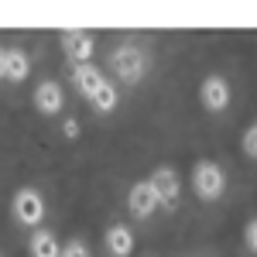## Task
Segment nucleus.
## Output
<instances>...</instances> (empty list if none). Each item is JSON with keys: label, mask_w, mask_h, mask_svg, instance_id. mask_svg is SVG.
Masks as SVG:
<instances>
[{"label": "nucleus", "mask_w": 257, "mask_h": 257, "mask_svg": "<svg viewBox=\"0 0 257 257\" xmlns=\"http://www.w3.org/2000/svg\"><path fill=\"white\" fill-rule=\"evenodd\" d=\"M192 189L202 202H216L226 189V172L219 168L216 161H199L192 168Z\"/></svg>", "instance_id": "2"}, {"label": "nucleus", "mask_w": 257, "mask_h": 257, "mask_svg": "<svg viewBox=\"0 0 257 257\" xmlns=\"http://www.w3.org/2000/svg\"><path fill=\"white\" fill-rule=\"evenodd\" d=\"M31 257H62V243L52 230H35L31 233Z\"/></svg>", "instance_id": "11"}, {"label": "nucleus", "mask_w": 257, "mask_h": 257, "mask_svg": "<svg viewBox=\"0 0 257 257\" xmlns=\"http://www.w3.org/2000/svg\"><path fill=\"white\" fill-rule=\"evenodd\" d=\"M240 148H243V155L247 158H254L257 161V120L243 131V141H240Z\"/></svg>", "instance_id": "14"}, {"label": "nucleus", "mask_w": 257, "mask_h": 257, "mask_svg": "<svg viewBox=\"0 0 257 257\" xmlns=\"http://www.w3.org/2000/svg\"><path fill=\"white\" fill-rule=\"evenodd\" d=\"M110 69H113V76H120V82L134 86L151 69V52L144 45H138V41H120L110 52Z\"/></svg>", "instance_id": "1"}, {"label": "nucleus", "mask_w": 257, "mask_h": 257, "mask_svg": "<svg viewBox=\"0 0 257 257\" xmlns=\"http://www.w3.org/2000/svg\"><path fill=\"white\" fill-rule=\"evenodd\" d=\"M103 243H106V254L110 257H131L134 254V230L123 226V223H113V226L106 230Z\"/></svg>", "instance_id": "9"}, {"label": "nucleus", "mask_w": 257, "mask_h": 257, "mask_svg": "<svg viewBox=\"0 0 257 257\" xmlns=\"http://www.w3.org/2000/svg\"><path fill=\"white\" fill-rule=\"evenodd\" d=\"M127 209H131L138 219H148L155 209H161L158 192H155V185H151L148 178H141V182L131 185V192H127Z\"/></svg>", "instance_id": "5"}, {"label": "nucleus", "mask_w": 257, "mask_h": 257, "mask_svg": "<svg viewBox=\"0 0 257 257\" xmlns=\"http://www.w3.org/2000/svg\"><path fill=\"white\" fill-rule=\"evenodd\" d=\"M0 257H4V254H0Z\"/></svg>", "instance_id": "19"}, {"label": "nucleus", "mask_w": 257, "mask_h": 257, "mask_svg": "<svg viewBox=\"0 0 257 257\" xmlns=\"http://www.w3.org/2000/svg\"><path fill=\"white\" fill-rule=\"evenodd\" d=\"M62 103H65V93H62V86L55 79H45L35 86V110L41 117H55L62 110Z\"/></svg>", "instance_id": "8"}, {"label": "nucleus", "mask_w": 257, "mask_h": 257, "mask_svg": "<svg viewBox=\"0 0 257 257\" xmlns=\"http://www.w3.org/2000/svg\"><path fill=\"white\" fill-rule=\"evenodd\" d=\"M4 72H7V52H0V79H4Z\"/></svg>", "instance_id": "18"}, {"label": "nucleus", "mask_w": 257, "mask_h": 257, "mask_svg": "<svg viewBox=\"0 0 257 257\" xmlns=\"http://www.w3.org/2000/svg\"><path fill=\"white\" fill-rule=\"evenodd\" d=\"M62 257H89V247H86L82 240H69V243L62 247Z\"/></svg>", "instance_id": "15"}, {"label": "nucleus", "mask_w": 257, "mask_h": 257, "mask_svg": "<svg viewBox=\"0 0 257 257\" xmlns=\"http://www.w3.org/2000/svg\"><path fill=\"white\" fill-rule=\"evenodd\" d=\"M28 72H31V59H28V52H21V48H7V72H4V79L24 82V79H28Z\"/></svg>", "instance_id": "12"}, {"label": "nucleus", "mask_w": 257, "mask_h": 257, "mask_svg": "<svg viewBox=\"0 0 257 257\" xmlns=\"http://www.w3.org/2000/svg\"><path fill=\"white\" fill-rule=\"evenodd\" d=\"M62 131H65V138H76V134H79V123H76V120H65Z\"/></svg>", "instance_id": "17"}, {"label": "nucleus", "mask_w": 257, "mask_h": 257, "mask_svg": "<svg viewBox=\"0 0 257 257\" xmlns=\"http://www.w3.org/2000/svg\"><path fill=\"white\" fill-rule=\"evenodd\" d=\"M11 213H14V219L21 226L38 230V223L45 219V199H41L38 189H18L14 202H11Z\"/></svg>", "instance_id": "3"}, {"label": "nucleus", "mask_w": 257, "mask_h": 257, "mask_svg": "<svg viewBox=\"0 0 257 257\" xmlns=\"http://www.w3.org/2000/svg\"><path fill=\"white\" fill-rule=\"evenodd\" d=\"M151 185H155V192H158V202H161V209H175L178 206V199H182V182H178L175 175V168H155V175L148 178Z\"/></svg>", "instance_id": "6"}, {"label": "nucleus", "mask_w": 257, "mask_h": 257, "mask_svg": "<svg viewBox=\"0 0 257 257\" xmlns=\"http://www.w3.org/2000/svg\"><path fill=\"white\" fill-rule=\"evenodd\" d=\"M103 82H106V76L99 72L93 62H89V65H72V86H76V89H79L86 99L93 96V93H96Z\"/></svg>", "instance_id": "10"}, {"label": "nucleus", "mask_w": 257, "mask_h": 257, "mask_svg": "<svg viewBox=\"0 0 257 257\" xmlns=\"http://www.w3.org/2000/svg\"><path fill=\"white\" fill-rule=\"evenodd\" d=\"M89 103H93V110H99V113H110V110L117 106V86L106 79V82L96 89V93L89 96Z\"/></svg>", "instance_id": "13"}, {"label": "nucleus", "mask_w": 257, "mask_h": 257, "mask_svg": "<svg viewBox=\"0 0 257 257\" xmlns=\"http://www.w3.org/2000/svg\"><path fill=\"white\" fill-rule=\"evenodd\" d=\"M62 52L72 65H89L93 62V52H96V38L82 28H72V31H62Z\"/></svg>", "instance_id": "4"}, {"label": "nucleus", "mask_w": 257, "mask_h": 257, "mask_svg": "<svg viewBox=\"0 0 257 257\" xmlns=\"http://www.w3.org/2000/svg\"><path fill=\"white\" fill-rule=\"evenodd\" d=\"M243 240H247V250L257 254V219H250V223L243 226Z\"/></svg>", "instance_id": "16"}, {"label": "nucleus", "mask_w": 257, "mask_h": 257, "mask_svg": "<svg viewBox=\"0 0 257 257\" xmlns=\"http://www.w3.org/2000/svg\"><path fill=\"white\" fill-rule=\"evenodd\" d=\"M199 103L209 110V113H219L230 106V82L223 76H206L202 86H199Z\"/></svg>", "instance_id": "7"}]
</instances>
